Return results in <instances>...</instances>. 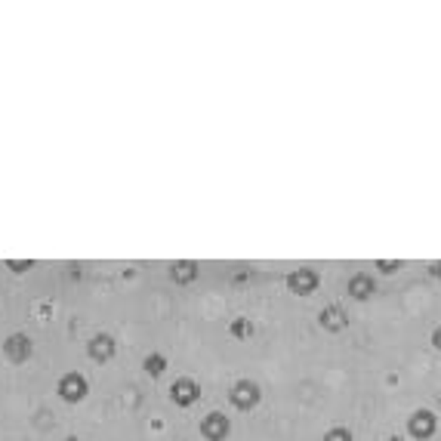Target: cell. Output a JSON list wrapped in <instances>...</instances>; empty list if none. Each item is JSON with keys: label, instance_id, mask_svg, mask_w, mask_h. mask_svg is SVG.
<instances>
[{"label": "cell", "instance_id": "6da1fadb", "mask_svg": "<svg viewBox=\"0 0 441 441\" xmlns=\"http://www.w3.org/2000/svg\"><path fill=\"white\" fill-rule=\"evenodd\" d=\"M259 398H262V392L253 380H238V383L232 386V404L238 407V411H253V407L259 404Z\"/></svg>", "mask_w": 441, "mask_h": 441}, {"label": "cell", "instance_id": "9c48e42d", "mask_svg": "<svg viewBox=\"0 0 441 441\" xmlns=\"http://www.w3.org/2000/svg\"><path fill=\"white\" fill-rule=\"evenodd\" d=\"M90 358L93 361H108L111 355H115V340L108 337V333H99V337L90 340Z\"/></svg>", "mask_w": 441, "mask_h": 441}, {"label": "cell", "instance_id": "5bb4252c", "mask_svg": "<svg viewBox=\"0 0 441 441\" xmlns=\"http://www.w3.org/2000/svg\"><path fill=\"white\" fill-rule=\"evenodd\" d=\"M321 441H352V432L346 429V426H333V429L324 432V438Z\"/></svg>", "mask_w": 441, "mask_h": 441}, {"label": "cell", "instance_id": "9a60e30c", "mask_svg": "<svg viewBox=\"0 0 441 441\" xmlns=\"http://www.w3.org/2000/svg\"><path fill=\"white\" fill-rule=\"evenodd\" d=\"M432 346H435L438 352H441V324L435 327V331H432Z\"/></svg>", "mask_w": 441, "mask_h": 441}, {"label": "cell", "instance_id": "52a82bcc", "mask_svg": "<svg viewBox=\"0 0 441 441\" xmlns=\"http://www.w3.org/2000/svg\"><path fill=\"white\" fill-rule=\"evenodd\" d=\"M3 355L12 361V364H22V361L31 358V340L25 337V333H12V337L3 343Z\"/></svg>", "mask_w": 441, "mask_h": 441}, {"label": "cell", "instance_id": "8992f818", "mask_svg": "<svg viewBox=\"0 0 441 441\" xmlns=\"http://www.w3.org/2000/svg\"><path fill=\"white\" fill-rule=\"evenodd\" d=\"M59 395H62L65 401H81L84 395H87V380H84V373H65L62 380H59Z\"/></svg>", "mask_w": 441, "mask_h": 441}, {"label": "cell", "instance_id": "8fae6325", "mask_svg": "<svg viewBox=\"0 0 441 441\" xmlns=\"http://www.w3.org/2000/svg\"><path fill=\"white\" fill-rule=\"evenodd\" d=\"M170 278H173L176 284H188V281L197 278V266H195V262H173Z\"/></svg>", "mask_w": 441, "mask_h": 441}, {"label": "cell", "instance_id": "e0dca14e", "mask_svg": "<svg viewBox=\"0 0 441 441\" xmlns=\"http://www.w3.org/2000/svg\"><path fill=\"white\" fill-rule=\"evenodd\" d=\"M386 441H404V438H401V435H392V438H386Z\"/></svg>", "mask_w": 441, "mask_h": 441}, {"label": "cell", "instance_id": "7a4b0ae2", "mask_svg": "<svg viewBox=\"0 0 441 441\" xmlns=\"http://www.w3.org/2000/svg\"><path fill=\"white\" fill-rule=\"evenodd\" d=\"M435 429H438V417L432 411H417V413H411V420H407V432L420 441L432 438Z\"/></svg>", "mask_w": 441, "mask_h": 441}, {"label": "cell", "instance_id": "5b68a950", "mask_svg": "<svg viewBox=\"0 0 441 441\" xmlns=\"http://www.w3.org/2000/svg\"><path fill=\"white\" fill-rule=\"evenodd\" d=\"M170 398H173V404H179V407H192L195 401L201 398V389H197L195 380L182 377V380H176V383L170 386Z\"/></svg>", "mask_w": 441, "mask_h": 441}, {"label": "cell", "instance_id": "30bf717a", "mask_svg": "<svg viewBox=\"0 0 441 441\" xmlns=\"http://www.w3.org/2000/svg\"><path fill=\"white\" fill-rule=\"evenodd\" d=\"M346 291L352 293V300H367V296L373 293V278H371V275H364V272L352 275L349 284H346Z\"/></svg>", "mask_w": 441, "mask_h": 441}, {"label": "cell", "instance_id": "ac0fdd59", "mask_svg": "<svg viewBox=\"0 0 441 441\" xmlns=\"http://www.w3.org/2000/svg\"><path fill=\"white\" fill-rule=\"evenodd\" d=\"M68 441H77V438H68Z\"/></svg>", "mask_w": 441, "mask_h": 441}, {"label": "cell", "instance_id": "7c38bea8", "mask_svg": "<svg viewBox=\"0 0 441 441\" xmlns=\"http://www.w3.org/2000/svg\"><path fill=\"white\" fill-rule=\"evenodd\" d=\"M164 367H167V358H164V355L151 352L148 358H146V371L151 373V377H161V373H164Z\"/></svg>", "mask_w": 441, "mask_h": 441}, {"label": "cell", "instance_id": "3957f363", "mask_svg": "<svg viewBox=\"0 0 441 441\" xmlns=\"http://www.w3.org/2000/svg\"><path fill=\"white\" fill-rule=\"evenodd\" d=\"M228 432H232V423H228L226 413L213 411V413H207V417L201 420V435L207 441H226Z\"/></svg>", "mask_w": 441, "mask_h": 441}, {"label": "cell", "instance_id": "277c9868", "mask_svg": "<svg viewBox=\"0 0 441 441\" xmlns=\"http://www.w3.org/2000/svg\"><path fill=\"white\" fill-rule=\"evenodd\" d=\"M318 272L315 268H296V272L287 275V287L296 293V296H308L318 291Z\"/></svg>", "mask_w": 441, "mask_h": 441}, {"label": "cell", "instance_id": "2e32d148", "mask_svg": "<svg viewBox=\"0 0 441 441\" xmlns=\"http://www.w3.org/2000/svg\"><path fill=\"white\" fill-rule=\"evenodd\" d=\"M432 275H435V278H441V262H435V266H432Z\"/></svg>", "mask_w": 441, "mask_h": 441}, {"label": "cell", "instance_id": "4fadbf2b", "mask_svg": "<svg viewBox=\"0 0 441 441\" xmlns=\"http://www.w3.org/2000/svg\"><path fill=\"white\" fill-rule=\"evenodd\" d=\"M228 331H232V337H238V340H247L250 333H253V324H250L247 318H235V321H232V327H228Z\"/></svg>", "mask_w": 441, "mask_h": 441}, {"label": "cell", "instance_id": "ba28073f", "mask_svg": "<svg viewBox=\"0 0 441 441\" xmlns=\"http://www.w3.org/2000/svg\"><path fill=\"white\" fill-rule=\"evenodd\" d=\"M318 321H321V327H324V331L337 333V331H343V327H346L349 318H346V312L340 306H327V308H321Z\"/></svg>", "mask_w": 441, "mask_h": 441}]
</instances>
